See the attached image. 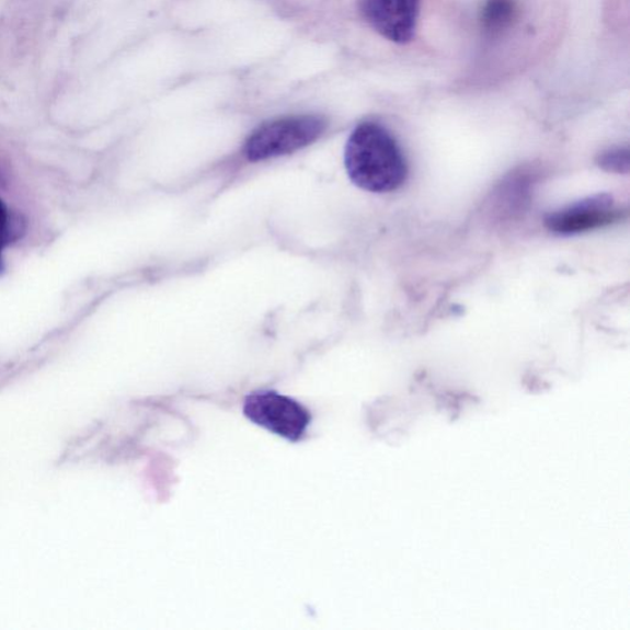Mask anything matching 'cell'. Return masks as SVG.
<instances>
[{
    "label": "cell",
    "instance_id": "1",
    "mask_svg": "<svg viewBox=\"0 0 630 630\" xmlns=\"http://www.w3.org/2000/svg\"><path fill=\"white\" fill-rule=\"evenodd\" d=\"M350 180L365 192L386 194L402 187L408 164L396 138L375 123L358 125L345 147Z\"/></svg>",
    "mask_w": 630,
    "mask_h": 630
},
{
    "label": "cell",
    "instance_id": "2",
    "mask_svg": "<svg viewBox=\"0 0 630 630\" xmlns=\"http://www.w3.org/2000/svg\"><path fill=\"white\" fill-rule=\"evenodd\" d=\"M327 122L314 115H298L274 119L259 126L249 136L244 156L249 162L293 154L312 145L325 133Z\"/></svg>",
    "mask_w": 630,
    "mask_h": 630
},
{
    "label": "cell",
    "instance_id": "3",
    "mask_svg": "<svg viewBox=\"0 0 630 630\" xmlns=\"http://www.w3.org/2000/svg\"><path fill=\"white\" fill-rule=\"evenodd\" d=\"M243 412L250 422L293 443L305 436L312 422L311 413L302 404L272 391L249 394Z\"/></svg>",
    "mask_w": 630,
    "mask_h": 630
},
{
    "label": "cell",
    "instance_id": "4",
    "mask_svg": "<svg viewBox=\"0 0 630 630\" xmlns=\"http://www.w3.org/2000/svg\"><path fill=\"white\" fill-rule=\"evenodd\" d=\"M422 0H359L358 9L366 23L389 42H413Z\"/></svg>",
    "mask_w": 630,
    "mask_h": 630
},
{
    "label": "cell",
    "instance_id": "5",
    "mask_svg": "<svg viewBox=\"0 0 630 630\" xmlns=\"http://www.w3.org/2000/svg\"><path fill=\"white\" fill-rule=\"evenodd\" d=\"M621 217L622 213L615 208L614 197L598 194L548 215L545 224L553 233L573 236L612 225Z\"/></svg>",
    "mask_w": 630,
    "mask_h": 630
},
{
    "label": "cell",
    "instance_id": "6",
    "mask_svg": "<svg viewBox=\"0 0 630 630\" xmlns=\"http://www.w3.org/2000/svg\"><path fill=\"white\" fill-rule=\"evenodd\" d=\"M518 16L517 0H486L482 24L490 36H500L513 27Z\"/></svg>",
    "mask_w": 630,
    "mask_h": 630
},
{
    "label": "cell",
    "instance_id": "7",
    "mask_svg": "<svg viewBox=\"0 0 630 630\" xmlns=\"http://www.w3.org/2000/svg\"><path fill=\"white\" fill-rule=\"evenodd\" d=\"M598 164L608 172L628 173L629 152L627 149H612L599 157Z\"/></svg>",
    "mask_w": 630,
    "mask_h": 630
},
{
    "label": "cell",
    "instance_id": "8",
    "mask_svg": "<svg viewBox=\"0 0 630 630\" xmlns=\"http://www.w3.org/2000/svg\"><path fill=\"white\" fill-rule=\"evenodd\" d=\"M9 215L8 209L0 199V248L3 249L4 245L9 242Z\"/></svg>",
    "mask_w": 630,
    "mask_h": 630
},
{
    "label": "cell",
    "instance_id": "9",
    "mask_svg": "<svg viewBox=\"0 0 630 630\" xmlns=\"http://www.w3.org/2000/svg\"><path fill=\"white\" fill-rule=\"evenodd\" d=\"M4 272V263L2 257V248H0V274Z\"/></svg>",
    "mask_w": 630,
    "mask_h": 630
}]
</instances>
